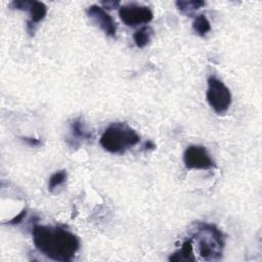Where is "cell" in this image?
<instances>
[{
  "label": "cell",
  "mask_w": 262,
  "mask_h": 262,
  "mask_svg": "<svg viewBox=\"0 0 262 262\" xmlns=\"http://www.w3.org/2000/svg\"><path fill=\"white\" fill-rule=\"evenodd\" d=\"M71 133L72 137L76 140H82V139H90L91 133L86 130L85 124L83 123L81 118H77L73 120L71 123Z\"/></svg>",
  "instance_id": "11"
},
{
  "label": "cell",
  "mask_w": 262,
  "mask_h": 262,
  "mask_svg": "<svg viewBox=\"0 0 262 262\" xmlns=\"http://www.w3.org/2000/svg\"><path fill=\"white\" fill-rule=\"evenodd\" d=\"M208 89L206 93L207 102L213 111L219 115L225 113L232 102L229 88L218 78L211 76L208 78Z\"/></svg>",
  "instance_id": "4"
},
{
  "label": "cell",
  "mask_w": 262,
  "mask_h": 262,
  "mask_svg": "<svg viewBox=\"0 0 262 262\" xmlns=\"http://www.w3.org/2000/svg\"><path fill=\"white\" fill-rule=\"evenodd\" d=\"M23 140L28 144L29 146H32V147H37L41 144V141L37 138H34V137H23Z\"/></svg>",
  "instance_id": "18"
},
{
  "label": "cell",
  "mask_w": 262,
  "mask_h": 262,
  "mask_svg": "<svg viewBox=\"0 0 262 262\" xmlns=\"http://www.w3.org/2000/svg\"><path fill=\"white\" fill-rule=\"evenodd\" d=\"M32 2H13L10 7L17 11H29Z\"/></svg>",
  "instance_id": "15"
},
{
  "label": "cell",
  "mask_w": 262,
  "mask_h": 262,
  "mask_svg": "<svg viewBox=\"0 0 262 262\" xmlns=\"http://www.w3.org/2000/svg\"><path fill=\"white\" fill-rule=\"evenodd\" d=\"M67 179V171L66 170H61L56 173H54L49 181V189L51 192L55 190L57 187L62 185Z\"/></svg>",
  "instance_id": "14"
},
{
  "label": "cell",
  "mask_w": 262,
  "mask_h": 262,
  "mask_svg": "<svg viewBox=\"0 0 262 262\" xmlns=\"http://www.w3.org/2000/svg\"><path fill=\"white\" fill-rule=\"evenodd\" d=\"M88 18L100 27V29L108 36L115 37L117 33V25L112 16L102 7L93 5L86 10Z\"/></svg>",
  "instance_id": "7"
},
{
  "label": "cell",
  "mask_w": 262,
  "mask_h": 262,
  "mask_svg": "<svg viewBox=\"0 0 262 262\" xmlns=\"http://www.w3.org/2000/svg\"><path fill=\"white\" fill-rule=\"evenodd\" d=\"M145 148H146L147 150H150V149L154 150V149L156 148V146H155V144H154L153 141H147V142L145 144Z\"/></svg>",
  "instance_id": "19"
},
{
  "label": "cell",
  "mask_w": 262,
  "mask_h": 262,
  "mask_svg": "<svg viewBox=\"0 0 262 262\" xmlns=\"http://www.w3.org/2000/svg\"><path fill=\"white\" fill-rule=\"evenodd\" d=\"M193 29L199 36H205L211 31V24L205 15H199L195 18Z\"/></svg>",
  "instance_id": "13"
},
{
  "label": "cell",
  "mask_w": 262,
  "mask_h": 262,
  "mask_svg": "<svg viewBox=\"0 0 262 262\" xmlns=\"http://www.w3.org/2000/svg\"><path fill=\"white\" fill-rule=\"evenodd\" d=\"M194 239L199 255L206 261H217L222 258L225 242L222 231L211 223H198Z\"/></svg>",
  "instance_id": "2"
},
{
  "label": "cell",
  "mask_w": 262,
  "mask_h": 262,
  "mask_svg": "<svg viewBox=\"0 0 262 262\" xmlns=\"http://www.w3.org/2000/svg\"><path fill=\"white\" fill-rule=\"evenodd\" d=\"M183 163L187 169L209 170L216 167L208 151L203 146H189L184 151Z\"/></svg>",
  "instance_id": "6"
},
{
  "label": "cell",
  "mask_w": 262,
  "mask_h": 262,
  "mask_svg": "<svg viewBox=\"0 0 262 262\" xmlns=\"http://www.w3.org/2000/svg\"><path fill=\"white\" fill-rule=\"evenodd\" d=\"M119 17L126 26L136 27L152 22L154 14L148 7L129 4L119 8Z\"/></svg>",
  "instance_id": "5"
},
{
  "label": "cell",
  "mask_w": 262,
  "mask_h": 262,
  "mask_svg": "<svg viewBox=\"0 0 262 262\" xmlns=\"http://www.w3.org/2000/svg\"><path fill=\"white\" fill-rule=\"evenodd\" d=\"M176 8L177 10L183 14L186 15L188 17L194 16V14L200 10L201 8H203L206 4L202 0H186V2H183V0H179V2H176Z\"/></svg>",
  "instance_id": "10"
},
{
  "label": "cell",
  "mask_w": 262,
  "mask_h": 262,
  "mask_svg": "<svg viewBox=\"0 0 262 262\" xmlns=\"http://www.w3.org/2000/svg\"><path fill=\"white\" fill-rule=\"evenodd\" d=\"M104 9H107V10H115V9H119L120 8V3L119 2H104L102 3Z\"/></svg>",
  "instance_id": "17"
},
{
  "label": "cell",
  "mask_w": 262,
  "mask_h": 262,
  "mask_svg": "<svg viewBox=\"0 0 262 262\" xmlns=\"http://www.w3.org/2000/svg\"><path fill=\"white\" fill-rule=\"evenodd\" d=\"M153 33H154L153 29L150 26H145L138 29L133 35V40L135 45L139 49L146 47L150 43Z\"/></svg>",
  "instance_id": "12"
},
{
  "label": "cell",
  "mask_w": 262,
  "mask_h": 262,
  "mask_svg": "<svg viewBox=\"0 0 262 262\" xmlns=\"http://www.w3.org/2000/svg\"><path fill=\"white\" fill-rule=\"evenodd\" d=\"M26 215H27V210L26 209H24V210H22L17 216H15L12 220H10L8 223L9 224H11V225H16V224H20L23 220H24V218L26 217Z\"/></svg>",
  "instance_id": "16"
},
{
  "label": "cell",
  "mask_w": 262,
  "mask_h": 262,
  "mask_svg": "<svg viewBox=\"0 0 262 262\" xmlns=\"http://www.w3.org/2000/svg\"><path fill=\"white\" fill-rule=\"evenodd\" d=\"M140 140L137 132L126 123L116 122L108 126L101 136V146L111 154L122 155Z\"/></svg>",
  "instance_id": "3"
},
{
  "label": "cell",
  "mask_w": 262,
  "mask_h": 262,
  "mask_svg": "<svg viewBox=\"0 0 262 262\" xmlns=\"http://www.w3.org/2000/svg\"><path fill=\"white\" fill-rule=\"evenodd\" d=\"M196 258L193 252V244L192 241H185L181 249L171 254L169 257V261H195Z\"/></svg>",
  "instance_id": "9"
},
{
  "label": "cell",
  "mask_w": 262,
  "mask_h": 262,
  "mask_svg": "<svg viewBox=\"0 0 262 262\" xmlns=\"http://www.w3.org/2000/svg\"><path fill=\"white\" fill-rule=\"evenodd\" d=\"M32 236L35 248L54 261H71L80 248L79 237L60 226L35 225Z\"/></svg>",
  "instance_id": "1"
},
{
  "label": "cell",
  "mask_w": 262,
  "mask_h": 262,
  "mask_svg": "<svg viewBox=\"0 0 262 262\" xmlns=\"http://www.w3.org/2000/svg\"><path fill=\"white\" fill-rule=\"evenodd\" d=\"M30 20L27 23L28 32L32 35L35 32V27L43 21L47 15V8L43 3L32 2L30 7Z\"/></svg>",
  "instance_id": "8"
}]
</instances>
